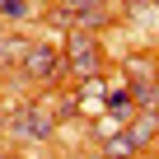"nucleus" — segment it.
<instances>
[{
    "label": "nucleus",
    "mask_w": 159,
    "mask_h": 159,
    "mask_svg": "<svg viewBox=\"0 0 159 159\" xmlns=\"http://www.w3.org/2000/svg\"><path fill=\"white\" fill-rule=\"evenodd\" d=\"M66 56H70L75 80H94V75L103 70V52H98V42H94L89 28H70V38H66Z\"/></svg>",
    "instance_id": "nucleus-1"
},
{
    "label": "nucleus",
    "mask_w": 159,
    "mask_h": 159,
    "mask_svg": "<svg viewBox=\"0 0 159 159\" xmlns=\"http://www.w3.org/2000/svg\"><path fill=\"white\" fill-rule=\"evenodd\" d=\"M136 154V145H131V136L122 131V136H112L108 145H103V159H131Z\"/></svg>",
    "instance_id": "nucleus-8"
},
{
    "label": "nucleus",
    "mask_w": 159,
    "mask_h": 159,
    "mask_svg": "<svg viewBox=\"0 0 159 159\" xmlns=\"http://www.w3.org/2000/svg\"><path fill=\"white\" fill-rule=\"evenodd\" d=\"M126 136H131V145H136V150H145V145L159 136V117H154L150 108H140V117H136V126H131Z\"/></svg>",
    "instance_id": "nucleus-6"
},
{
    "label": "nucleus",
    "mask_w": 159,
    "mask_h": 159,
    "mask_svg": "<svg viewBox=\"0 0 159 159\" xmlns=\"http://www.w3.org/2000/svg\"><path fill=\"white\" fill-rule=\"evenodd\" d=\"M126 80H131V103L150 108L154 103V56H131L126 61Z\"/></svg>",
    "instance_id": "nucleus-4"
},
{
    "label": "nucleus",
    "mask_w": 159,
    "mask_h": 159,
    "mask_svg": "<svg viewBox=\"0 0 159 159\" xmlns=\"http://www.w3.org/2000/svg\"><path fill=\"white\" fill-rule=\"evenodd\" d=\"M0 159H19V154H0Z\"/></svg>",
    "instance_id": "nucleus-9"
},
{
    "label": "nucleus",
    "mask_w": 159,
    "mask_h": 159,
    "mask_svg": "<svg viewBox=\"0 0 159 159\" xmlns=\"http://www.w3.org/2000/svg\"><path fill=\"white\" fill-rule=\"evenodd\" d=\"M19 70H24L28 80H38V84H56V75H61L66 66H61V56H56V52H52L47 42H33V47L24 52Z\"/></svg>",
    "instance_id": "nucleus-2"
},
{
    "label": "nucleus",
    "mask_w": 159,
    "mask_h": 159,
    "mask_svg": "<svg viewBox=\"0 0 159 159\" xmlns=\"http://www.w3.org/2000/svg\"><path fill=\"white\" fill-rule=\"evenodd\" d=\"M66 19H75V28H103L112 14L103 0H66Z\"/></svg>",
    "instance_id": "nucleus-5"
},
{
    "label": "nucleus",
    "mask_w": 159,
    "mask_h": 159,
    "mask_svg": "<svg viewBox=\"0 0 159 159\" xmlns=\"http://www.w3.org/2000/svg\"><path fill=\"white\" fill-rule=\"evenodd\" d=\"M28 47L33 42H24V38H0V66H19Z\"/></svg>",
    "instance_id": "nucleus-7"
},
{
    "label": "nucleus",
    "mask_w": 159,
    "mask_h": 159,
    "mask_svg": "<svg viewBox=\"0 0 159 159\" xmlns=\"http://www.w3.org/2000/svg\"><path fill=\"white\" fill-rule=\"evenodd\" d=\"M150 5H159V0H150Z\"/></svg>",
    "instance_id": "nucleus-10"
},
{
    "label": "nucleus",
    "mask_w": 159,
    "mask_h": 159,
    "mask_svg": "<svg viewBox=\"0 0 159 159\" xmlns=\"http://www.w3.org/2000/svg\"><path fill=\"white\" fill-rule=\"evenodd\" d=\"M10 131L24 136V140H47V136H52V117H47L38 103H19V108L10 112Z\"/></svg>",
    "instance_id": "nucleus-3"
}]
</instances>
